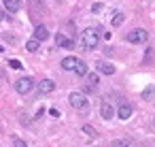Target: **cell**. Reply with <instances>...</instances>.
I'll list each match as a JSON object with an SVG mask.
<instances>
[{"label": "cell", "instance_id": "obj_1", "mask_svg": "<svg viewBox=\"0 0 155 147\" xmlns=\"http://www.w3.org/2000/svg\"><path fill=\"white\" fill-rule=\"evenodd\" d=\"M100 45V30L98 28H85L81 32V47L85 51H91Z\"/></svg>", "mask_w": 155, "mask_h": 147}, {"label": "cell", "instance_id": "obj_2", "mask_svg": "<svg viewBox=\"0 0 155 147\" xmlns=\"http://www.w3.org/2000/svg\"><path fill=\"white\" fill-rule=\"evenodd\" d=\"M68 102H70V107L72 109H77V111H85L87 109V96L83 94V92H70L68 94Z\"/></svg>", "mask_w": 155, "mask_h": 147}, {"label": "cell", "instance_id": "obj_3", "mask_svg": "<svg viewBox=\"0 0 155 147\" xmlns=\"http://www.w3.org/2000/svg\"><path fill=\"white\" fill-rule=\"evenodd\" d=\"M125 41L127 43H134V45H140V43H147L149 41V32L144 28H134L125 34Z\"/></svg>", "mask_w": 155, "mask_h": 147}, {"label": "cell", "instance_id": "obj_4", "mask_svg": "<svg viewBox=\"0 0 155 147\" xmlns=\"http://www.w3.org/2000/svg\"><path fill=\"white\" fill-rule=\"evenodd\" d=\"M15 90H17V94H30L32 90H34V79L32 77H21V79H17L15 81Z\"/></svg>", "mask_w": 155, "mask_h": 147}, {"label": "cell", "instance_id": "obj_5", "mask_svg": "<svg viewBox=\"0 0 155 147\" xmlns=\"http://www.w3.org/2000/svg\"><path fill=\"white\" fill-rule=\"evenodd\" d=\"M132 111H134V109H132V104L123 100V102H119V109H117V117H119V119H130V117H132Z\"/></svg>", "mask_w": 155, "mask_h": 147}, {"label": "cell", "instance_id": "obj_6", "mask_svg": "<svg viewBox=\"0 0 155 147\" xmlns=\"http://www.w3.org/2000/svg\"><path fill=\"white\" fill-rule=\"evenodd\" d=\"M113 115H115L113 104H110L108 100H104V102L100 104V117H102V119H113Z\"/></svg>", "mask_w": 155, "mask_h": 147}, {"label": "cell", "instance_id": "obj_7", "mask_svg": "<svg viewBox=\"0 0 155 147\" xmlns=\"http://www.w3.org/2000/svg\"><path fill=\"white\" fill-rule=\"evenodd\" d=\"M85 77H87L85 92H91V90H96V87H98V83H100V77H98V73H87Z\"/></svg>", "mask_w": 155, "mask_h": 147}, {"label": "cell", "instance_id": "obj_8", "mask_svg": "<svg viewBox=\"0 0 155 147\" xmlns=\"http://www.w3.org/2000/svg\"><path fill=\"white\" fill-rule=\"evenodd\" d=\"M36 87H38V94H51V92L55 90V83H53L51 79H43Z\"/></svg>", "mask_w": 155, "mask_h": 147}, {"label": "cell", "instance_id": "obj_9", "mask_svg": "<svg viewBox=\"0 0 155 147\" xmlns=\"http://www.w3.org/2000/svg\"><path fill=\"white\" fill-rule=\"evenodd\" d=\"M55 45L62 47V49H72V47H74L72 39H68V36H64V34H58V36H55Z\"/></svg>", "mask_w": 155, "mask_h": 147}, {"label": "cell", "instance_id": "obj_10", "mask_svg": "<svg viewBox=\"0 0 155 147\" xmlns=\"http://www.w3.org/2000/svg\"><path fill=\"white\" fill-rule=\"evenodd\" d=\"M96 70H98L100 75H115V66L108 64V62H98V64H96Z\"/></svg>", "mask_w": 155, "mask_h": 147}, {"label": "cell", "instance_id": "obj_11", "mask_svg": "<svg viewBox=\"0 0 155 147\" xmlns=\"http://www.w3.org/2000/svg\"><path fill=\"white\" fill-rule=\"evenodd\" d=\"M2 5L9 13H17L21 9V0H2Z\"/></svg>", "mask_w": 155, "mask_h": 147}, {"label": "cell", "instance_id": "obj_12", "mask_svg": "<svg viewBox=\"0 0 155 147\" xmlns=\"http://www.w3.org/2000/svg\"><path fill=\"white\" fill-rule=\"evenodd\" d=\"M34 39H36V41H47V39H49V30H47V26H43V24L36 26V28H34Z\"/></svg>", "mask_w": 155, "mask_h": 147}, {"label": "cell", "instance_id": "obj_13", "mask_svg": "<svg viewBox=\"0 0 155 147\" xmlns=\"http://www.w3.org/2000/svg\"><path fill=\"white\" fill-rule=\"evenodd\" d=\"M74 66H77V58L74 56H68V58L62 60V68L64 70H74Z\"/></svg>", "mask_w": 155, "mask_h": 147}, {"label": "cell", "instance_id": "obj_14", "mask_svg": "<svg viewBox=\"0 0 155 147\" xmlns=\"http://www.w3.org/2000/svg\"><path fill=\"white\" fill-rule=\"evenodd\" d=\"M123 22H125V15H123L121 11H115V13H113V19H110V24H113L115 28H119Z\"/></svg>", "mask_w": 155, "mask_h": 147}, {"label": "cell", "instance_id": "obj_15", "mask_svg": "<svg viewBox=\"0 0 155 147\" xmlns=\"http://www.w3.org/2000/svg\"><path fill=\"white\" fill-rule=\"evenodd\" d=\"M74 73H77L79 77H85V75H87V64H85L83 60H77V66H74Z\"/></svg>", "mask_w": 155, "mask_h": 147}, {"label": "cell", "instance_id": "obj_16", "mask_svg": "<svg viewBox=\"0 0 155 147\" xmlns=\"http://www.w3.org/2000/svg\"><path fill=\"white\" fill-rule=\"evenodd\" d=\"M26 49H28L30 53H34V51H38V49H41V41H36V39H30V41L26 43Z\"/></svg>", "mask_w": 155, "mask_h": 147}, {"label": "cell", "instance_id": "obj_17", "mask_svg": "<svg viewBox=\"0 0 155 147\" xmlns=\"http://www.w3.org/2000/svg\"><path fill=\"white\" fill-rule=\"evenodd\" d=\"M153 96H155V85H147L142 90V100H153Z\"/></svg>", "mask_w": 155, "mask_h": 147}, {"label": "cell", "instance_id": "obj_18", "mask_svg": "<svg viewBox=\"0 0 155 147\" xmlns=\"http://www.w3.org/2000/svg\"><path fill=\"white\" fill-rule=\"evenodd\" d=\"M83 132H85L87 136H91V138H96V136H98V130H96L94 126H89V124H85V126H83Z\"/></svg>", "mask_w": 155, "mask_h": 147}, {"label": "cell", "instance_id": "obj_19", "mask_svg": "<svg viewBox=\"0 0 155 147\" xmlns=\"http://www.w3.org/2000/svg\"><path fill=\"white\" fill-rule=\"evenodd\" d=\"M110 147H130V141H125V138H115V141H110Z\"/></svg>", "mask_w": 155, "mask_h": 147}, {"label": "cell", "instance_id": "obj_20", "mask_svg": "<svg viewBox=\"0 0 155 147\" xmlns=\"http://www.w3.org/2000/svg\"><path fill=\"white\" fill-rule=\"evenodd\" d=\"M9 66H11V68H24L19 60H9Z\"/></svg>", "mask_w": 155, "mask_h": 147}, {"label": "cell", "instance_id": "obj_21", "mask_svg": "<svg viewBox=\"0 0 155 147\" xmlns=\"http://www.w3.org/2000/svg\"><path fill=\"white\" fill-rule=\"evenodd\" d=\"M13 147H28V143L21 141V138H15V141H13Z\"/></svg>", "mask_w": 155, "mask_h": 147}, {"label": "cell", "instance_id": "obj_22", "mask_svg": "<svg viewBox=\"0 0 155 147\" xmlns=\"http://www.w3.org/2000/svg\"><path fill=\"white\" fill-rule=\"evenodd\" d=\"M102 9H104V5H100V2H96V5L91 7V13H100Z\"/></svg>", "mask_w": 155, "mask_h": 147}, {"label": "cell", "instance_id": "obj_23", "mask_svg": "<svg viewBox=\"0 0 155 147\" xmlns=\"http://www.w3.org/2000/svg\"><path fill=\"white\" fill-rule=\"evenodd\" d=\"M19 117H21V124H26V126L30 124V115H28V113H21Z\"/></svg>", "mask_w": 155, "mask_h": 147}, {"label": "cell", "instance_id": "obj_24", "mask_svg": "<svg viewBox=\"0 0 155 147\" xmlns=\"http://www.w3.org/2000/svg\"><path fill=\"white\" fill-rule=\"evenodd\" d=\"M49 113H51V115H53V117H60V111H58V109H51V111H49Z\"/></svg>", "mask_w": 155, "mask_h": 147}, {"label": "cell", "instance_id": "obj_25", "mask_svg": "<svg viewBox=\"0 0 155 147\" xmlns=\"http://www.w3.org/2000/svg\"><path fill=\"white\" fill-rule=\"evenodd\" d=\"M2 17H5V15H2V11H0V22H2Z\"/></svg>", "mask_w": 155, "mask_h": 147}, {"label": "cell", "instance_id": "obj_26", "mask_svg": "<svg viewBox=\"0 0 155 147\" xmlns=\"http://www.w3.org/2000/svg\"><path fill=\"white\" fill-rule=\"evenodd\" d=\"M55 2H64V0H55Z\"/></svg>", "mask_w": 155, "mask_h": 147}]
</instances>
